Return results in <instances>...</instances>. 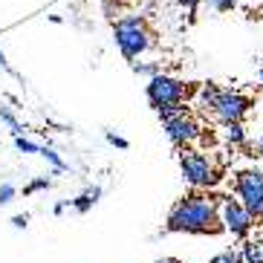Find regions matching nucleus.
Listing matches in <instances>:
<instances>
[{
    "label": "nucleus",
    "mask_w": 263,
    "mask_h": 263,
    "mask_svg": "<svg viewBox=\"0 0 263 263\" xmlns=\"http://www.w3.org/2000/svg\"><path fill=\"white\" fill-rule=\"evenodd\" d=\"M179 3H182V6L191 12V17H194V12H197V6H200V0H179Z\"/></svg>",
    "instance_id": "24"
},
{
    "label": "nucleus",
    "mask_w": 263,
    "mask_h": 263,
    "mask_svg": "<svg viewBox=\"0 0 263 263\" xmlns=\"http://www.w3.org/2000/svg\"><path fill=\"white\" fill-rule=\"evenodd\" d=\"M156 263H182V260H177V257H162V260H156Z\"/></svg>",
    "instance_id": "27"
},
{
    "label": "nucleus",
    "mask_w": 263,
    "mask_h": 263,
    "mask_svg": "<svg viewBox=\"0 0 263 263\" xmlns=\"http://www.w3.org/2000/svg\"><path fill=\"white\" fill-rule=\"evenodd\" d=\"M67 205H72V200H61V202H55V209H52V211H55V214H61V211L67 209Z\"/></svg>",
    "instance_id": "25"
},
{
    "label": "nucleus",
    "mask_w": 263,
    "mask_h": 263,
    "mask_svg": "<svg viewBox=\"0 0 263 263\" xmlns=\"http://www.w3.org/2000/svg\"><path fill=\"white\" fill-rule=\"evenodd\" d=\"M38 156H44V159H47L55 171H67V162H64L61 156H58V151H52L49 145H41V154Z\"/></svg>",
    "instance_id": "15"
},
{
    "label": "nucleus",
    "mask_w": 263,
    "mask_h": 263,
    "mask_svg": "<svg viewBox=\"0 0 263 263\" xmlns=\"http://www.w3.org/2000/svg\"><path fill=\"white\" fill-rule=\"evenodd\" d=\"M130 67H133V72H139V76H145V78H154L156 72H159V64H139V61H133Z\"/></svg>",
    "instance_id": "18"
},
{
    "label": "nucleus",
    "mask_w": 263,
    "mask_h": 263,
    "mask_svg": "<svg viewBox=\"0 0 263 263\" xmlns=\"http://www.w3.org/2000/svg\"><path fill=\"white\" fill-rule=\"evenodd\" d=\"M15 147L21 151V154H41V145H38V142H32V139H26L24 133L15 136Z\"/></svg>",
    "instance_id": "16"
},
{
    "label": "nucleus",
    "mask_w": 263,
    "mask_h": 263,
    "mask_svg": "<svg viewBox=\"0 0 263 263\" xmlns=\"http://www.w3.org/2000/svg\"><path fill=\"white\" fill-rule=\"evenodd\" d=\"M249 107H252V101L240 93V90H220L211 116L226 127V124H232V122H243L246 113H249Z\"/></svg>",
    "instance_id": "7"
},
{
    "label": "nucleus",
    "mask_w": 263,
    "mask_h": 263,
    "mask_svg": "<svg viewBox=\"0 0 263 263\" xmlns=\"http://www.w3.org/2000/svg\"><path fill=\"white\" fill-rule=\"evenodd\" d=\"M226 142H229L232 147L246 145V130H243V122H232V124H226Z\"/></svg>",
    "instance_id": "12"
},
{
    "label": "nucleus",
    "mask_w": 263,
    "mask_h": 263,
    "mask_svg": "<svg viewBox=\"0 0 263 263\" xmlns=\"http://www.w3.org/2000/svg\"><path fill=\"white\" fill-rule=\"evenodd\" d=\"M217 202H220V223H223V229L232 237L246 240L252 234V229H255V214L237 197H217Z\"/></svg>",
    "instance_id": "4"
},
{
    "label": "nucleus",
    "mask_w": 263,
    "mask_h": 263,
    "mask_svg": "<svg viewBox=\"0 0 263 263\" xmlns=\"http://www.w3.org/2000/svg\"><path fill=\"white\" fill-rule=\"evenodd\" d=\"M162 127H165V136H168V142L174 147H188V145H194V142L202 136V127H200V122L191 116V113H185V116H177V119H168V122H162Z\"/></svg>",
    "instance_id": "8"
},
{
    "label": "nucleus",
    "mask_w": 263,
    "mask_h": 263,
    "mask_svg": "<svg viewBox=\"0 0 263 263\" xmlns=\"http://www.w3.org/2000/svg\"><path fill=\"white\" fill-rule=\"evenodd\" d=\"M15 197H17V188L12 185V182H3V185H0V205H9Z\"/></svg>",
    "instance_id": "20"
},
{
    "label": "nucleus",
    "mask_w": 263,
    "mask_h": 263,
    "mask_svg": "<svg viewBox=\"0 0 263 263\" xmlns=\"http://www.w3.org/2000/svg\"><path fill=\"white\" fill-rule=\"evenodd\" d=\"M257 220H260V223H263V211H260V217H257Z\"/></svg>",
    "instance_id": "30"
},
{
    "label": "nucleus",
    "mask_w": 263,
    "mask_h": 263,
    "mask_svg": "<svg viewBox=\"0 0 263 263\" xmlns=\"http://www.w3.org/2000/svg\"><path fill=\"white\" fill-rule=\"evenodd\" d=\"M260 93H263V70H260Z\"/></svg>",
    "instance_id": "28"
},
{
    "label": "nucleus",
    "mask_w": 263,
    "mask_h": 263,
    "mask_svg": "<svg viewBox=\"0 0 263 263\" xmlns=\"http://www.w3.org/2000/svg\"><path fill=\"white\" fill-rule=\"evenodd\" d=\"M211 263H243V257H240V252H234V249H226V252L211 257Z\"/></svg>",
    "instance_id": "17"
},
{
    "label": "nucleus",
    "mask_w": 263,
    "mask_h": 263,
    "mask_svg": "<svg viewBox=\"0 0 263 263\" xmlns=\"http://www.w3.org/2000/svg\"><path fill=\"white\" fill-rule=\"evenodd\" d=\"M234 197L255 217H260L263 211V171L246 168L234 177Z\"/></svg>",
    "instance_id": "6"
},
{
    "label": "nucleus",
    "mask_w": 263,
    "mask_h": 263,
    "mask_svg": "<svg viewBox=\"0 0 263 263\" xmlns=\"http://www.w3.org/2000/svg\"><path fill=\"white\" fill-rule=\"evenodd\" d=\"M0 67H3V70H9V61H6V55H3V49H0Z\"/></svg>",
    "instance_id": "26"
},
{
    "label": "nucleus",
    "mask_w": 263,
    "mask_h": 263,
    "mask_svg": "<svg viewBox=\"0 0 263 263\" xmlns=\"http://www.w3.org/2000/svg\"><path fill=\"white\" fill-rule=\"evenodd\" d=\"M220 202L205 194H188L168 211L165 232L174 234H211L220 229Z\"/></svg>",
    "instance_id": "1"
},
{
    "label": "nucleus",
    "mask_w": 263,
    "mask_h": 263,
    "mask_svg": "<svg viewBox=\"0 0 263 263\" xmlns=\"http://www.w3.org/2000/svg\"><path fill=\"white\" fill-rule=\"evenodd\" d=\"M49 185H52V179H49V177H38V179H32L29 185L24 188V194H35V191H47Z\"/></svg>",
    "instance_id": "19"
},
{
    "label": "nucleus",
    "mask_w": 263,
    "mask_h": 263,
    "mask_svg": "<svg viewBox=\"0 0 263 263\" xmlns=\"http://www.w3.org/2000/svg\"><path fill=\"white\" fill-rule=\"evenodd\" d=\"M26 226H29V214H15V217H12V229L24 232Z\"/></svg>",
    "instance_id": "23"
},
{
    "label": "nucleus",
    "mask_w": 263,
    "mask_h": 263,
    "mask_svg": "<svg viewBox=\"0 0 263 263\" xmlns=\"http://www.w3.org/2000/svg\"><path fill=\"white\" fill-rule=\"evenodd\" d=\"M147 104L154 110L165 107V104H177V101H185L188 96V84L185 81H179L174 76H165V72H156L154 78H147Z\"/></svg>",
    "instance_id": "5"
},
{
    "label": "nucleus",
    "mask_w": 263,
    "mask_h": 263,
    "mask_svg": "<svg viewBox=\"0 0 263 263\" xmlns=\"http://www.w3.org/2000/svg\"><path fill=\"white\" fill-rule=\"evenodd\" d=\"M217 96H220V87L217 84H202L200 87V107L205 110V113H211V110H214V101H217Z\"/></svg>",
    "instance_id": "11"
},
{
    "label": "nucleus",
    "mask_w": 263,
    "mask_h": 263,
    "mask_svg": "<svg viewBox=\"0 0 263 263\" xmlns=\"http://www.w3.org/2000/svg\"><path fill=\"white\" fill-rule=\"evenodd\" d=\"M0 122H6V124H9V130L15 133V136H21V133L26 130V127H24L21 122H17V116L6 107V104H0Z\"/></svg>",
    "instance_id": "13"
},
{
    "label": "nucleus",
    "mask_w": 263,
    "mask_h": 263,
    "mask_svg": "<svg viewBox=\"0 0 263 263\" xmlns=\"http://www.w3.org/2000/svg\"><path fill=\"white\" fill-rule=\"evenodd\" d=\"M240 257H243V263H263V243L260 240H243Z\"/></svg>",
    "instance_id": "10"
},
{
    "label": "nucleus",
    "mask_w": 263,
    "mask_h": 263,
    "mask_svg": "<svg viewBox=\"0 0 263 263\" xmlns=\"http://www.w3.org/2000/svg\"><path fill=\"white\" fill-rule=\"evenodd\" d=\"M156 113H159V119H162V122H168V119L185 116V113H188V107H185V101H177V104H165V107H159Z\"/></svg>",
    "instance_id": "14"
},
{
    "label": "nucleus",
    "mask_w": 263,
    "mask_h": 263,
    "mask_svg": "<svg viewBox=\"0 0 263 263\" xmlns=\"http://www.w3.org/2000/svg\"><path fill=\"white\" fill-rule=\"evenodd\" d=\"M113 38H116L119 52L127 58V61H136L139 55H145L147 49L154 47V35L147 32L145 21L139 15H127L119 17L113 24Z\"/></svg>",
    "instance_id": "2"
},
{
    "label": "nucleus",
    "mask_w": 263,
    "mask_h": 263,
    "mask_svg": "<svg viewBox=\"0 0 263 263\" xmlns=\"http://www.w3.org/2000/svg\"><path fill=\"white\" fill-rule=\"evenodd\" d=\"M205 3L214 12H232V9H237V0H205Z\"/></svg>",
    "instance_id": "21"
},
{
    "label": "nucleus",
    "mask_w": 263,
    "mask_h": 263,
    "mask_svg": "<svg viewBox=\"0 0 263 263\" xmlns=\"http://www.w3.org/2000/svg\"><path fill=\"white\" fill-rule=\"evenodd\" d=\"M99 197H101V188H99V185H90L84 194H78L76 200H72V209H76L78 214H87V211L93 209L96 202H99Z\"/></svg>",
    "instance_id": "9"
},
{
    "label": "nucleus",
    "mask_w": 263,
    "mask_h": 263,
    "mask_svg": "<svg viewBox=\"0 0 263 263\" xmlns=\"http://www.w3.org/2000/svg\"><path fill=\"white\" fill-rule=\"evenodd\" d=\"M260 154H263V136H260Z\"/></svg>",
    "instance_id": "29"
},
{
    "label": "nucleus",
    "mask_w": 263,
    "mask_h": 263,
    "mask_svg": "<svg viewBox=\"0 0 263 263\" xmlns=\"http://www.w3.org/2000/svg\"><path fill=\"white\" fill-rule=\"evenodd\" d=\"M104 139H107V145L119 147V151H127V139H124V136H119V133L107 130V133H104Z\"/></svg>",
    "instance_id": "22"
},
{
    "label": "nucleus",
    "mask_w": 263,
    "mask_h": 263,
    "mask_svg": "<svg viewBox=\"0 0 263 263\" xmlns=\"http://www.w3.org/2000/svg\"><path fill=\"white\" fill-rule=\"evenodd\" d=\"M179 171H182V179L191 188H197V191L211 188L220 182L211 156H205L202 151H194V147H182V154H179Z\"/></svg>",
    "instance_id": "3"
}]
</instances>
